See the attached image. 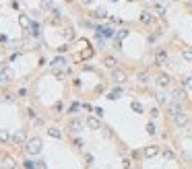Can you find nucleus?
Returning a JSON list of instances; mask_svg holds the SVG:
<instances>
[{
  "mask_svg": "<svg viewBox=\"0 0 192 169\" xmlns=\"http://www.w3.org/2000/svg\"><path fill=\"white\" fill-rule=\"evenodd\" d=\"M25 151H27L29 155H39V153H42V140H39V138L27 140V142H25Z\"/></svg>",
  "mask_w": 192,
  "mask_h": 169,
  "instance_id": "f257e3e1",
  "label": "nucleus"
},
{
  "mask_svg": "<svg viewBox=\"0 0 192 169\" xmlns=\"http://www.w3.org/2000/svg\"><path fill=\"white\" fill-rule=\"evenodd\" d=\"M165 62H167V52H165L163 47H157V50H155V64L161 66V64H165Z\"/></svg>",
  "mask_w": 192,
  "mask_h": 169,
  "instance_id": "f03ea898",
  "label": "nucleus"
},
{
  "mask_svg": "<svg viewBox=\"0 0 192 169\" xmlns=\"http://www.w3.org/2000/svg\"><path fill=\"white\" fill-rule=\"evenodd\" d=\"M126 79H128V76H126V72H124V70H120V68H114V72H112V81H114V83H126Z\"/></svg>",
  "mask_w": 192,
  "mask_h": 169,
  "instance_id": "7ed1b4c3",
  "label": "nucleus"
},
{
  "mask_svg": "<svg viewBox=\"0 0 192 169\" xmlns=\"http://www.w3.org/2000/svg\"><path fill=\"white\" fill-rule=\"evenodd\" d=\"M172 118H174V122H176L180 128H186V126H188V118H186V114H184V111H180V114H174Z\"/></svg>",
  "mask_w": 192,
  "mask_h": 169,
  "instance_id": "20e7f679",
  "label": "nucleus"
},
{
  "mask_svg": "<svg viewBox=\"0 0 192 169\" xmlns=\"http://www.w3.org/2000/svg\"><path fill=\"white\" fill-rule=\"evenodd\" d=\"M157 153H159V146H155V144H151V146H145V151H143V155L147 157V159L155 157Z\"/></svg>",
  "mask_w": 192,
  "mask_h": 169,
  "instance_id": "39448f33",
  "label": "nucleus"
},
{
  "mask_svg": "<svg viewBox=\"0 0 192 169\" xmlns=\"http://www.w3.org/2000/svg\"><path fill=\"white\" fill-rule=\"evenodd\" d=\"M12 142H15V144H23V142H27V140H25V130L15 132V134H12Z\"/></svg>",
  "mask_w": 192,
  "mask_h": 169,
  "instance_id": "423d86ee",
  "label": "nucleus"
},
{
  "mask_svg": "<svg viewBox=\"0 0 192 169\" xmlns=\"http://www.w3.org/2000/svg\"><path fill=\"white\" fill-rule=\"evenodd\" d=\"M19 25H21L23 29H29L33 23H31V19H29L27 15H19Z\"/></svg>",
  "mask_w": 192,
  "mask_h": 169,
  "instance_id": "0eeeda50",
  "label": "nucleus"
},
{
  "mask_svg": "<svg viewBox=\"0 0 192 169\" xmlns=\"http://www.w3.org/2000/svg\"><path fill=\"white\" fill-rule=\"evenodd\" d=\"M103 64H105L107 68H112V70L118 68V60H116L114 56H105V58H103Z\"/></svg>",
  "mask_w": 192,
  "mask_h": 169,
  "instance_id": "6e6552de",
  "label": "nucleus"
},
{
  "mask_svg": "<svg viewBox=\"0 0 192 169\" xmlns=\"http://www.w3.org/2000/svg\"><path fill=\"white\" fill-rule=\"evenodd\" d=\"M137 81H139L141 84H147L149 81H151V74L145 72V70H141V72H137Z\"/></svg>",
  "mask_w": 192,
  "mask_h": 169,
  "instance_id": "1a4fd4ad",
  "label": "nucleus"
},
{
  "mask_svg": "<svg viewBox=\"0 0 192 169\" xmlns=\"http://www.w3.org/2000/svg\"><path fill=\"white\" fill-rule=\"evenodd\" d=\"M169 83H172V79H169L167 74H159V76H157V84H159V87H169Z\"/></svg>",
  "mask_w": 192,
  "mask_h": 169,
  "instance_id": "9d476101",
  "label": "nucleus"
},
{
  "mask_svg": "<svg viewBox=\"0 0 192 169\" xmlns=\"http://www.w3.org/2000/svg\"><path fill=\"white\" fill-rule=\"evenodd\" d=\"M68 128H70L72 132H79V130H83V122H81V120H70V122H68Z\"/></svg>",
  "mask_w": 192,
  "mask_h": 169,
  "instance_id": "9b49d317",
  "label": "nucleus"
},
{
  "mask_svg": "<svg viewBox=\"0 0 192 169\" xmlns=\"http://www.w3.org/2000/svg\"><path fill=\"white\" fill-rule=\"evenodd\" d=\"M141 21H143L145 25H151V23H153V21H155V17H153V15H151V12H147V10H145L143 15H141Z\"/></svg>",
  "mask_w": 192,
  "mask_h": 169,
  "instance_id": "f8f14e48",
  "label": "nucleus"
},
{
  "mask_svg": "<svg viewBox=\"0 0 192 169\" xmlns=\"http://www.w3.org/2000/svg\"><path fill=\"white\" fill-rule=\"evenodd\" d=\"M62 35H64L66 42H70V39H74V29H72V27H66V29L62 31Z\"/></svg>",
  "mask_w": 192,
  "mask_h": 169,
  "instance_id": "ddd939ff",
  "label": "nucleus"
},
{
  "mask_svg": "<svg viewBox=\"0 0 192 169\" xmlns=\"http://www.w3.org/2000/svg\"><path fill=\"white\" fill-rule=\"evenodd\" d=\"M2 169H17V165H15V161H12L10 157H6V159L2 161Z\"/></svg>",
  "mask_w": 192,
  "mask_h": 169,
  "instance_id": "4468645a",
  "label": "nucleus"
},
{
  "mask_svg": "<svg viewBox=\"0 0 192 169\" xmlns=\"http://www.w3.org/2000/svg\"><path fill=\"white\" fill-rule=\"evenodd\" d=\"M87 126L91 128V130H99V120H95V118H87Z\"/></svg>",
  "mask_w": 192,
  "mask_h": 169,
  "instance_id": "2eb2a0df",
  "label": "nucleus"
},
{
  "mask_svg": "<svg viewBox=\"0 0 192 169\" xmlns=\"http://www.w3.org/2000/svg\"><path fill=\"white\" fill-rule=\"evenodd\" d=\"M184 99H186V93L184 91H174V101H180L182 103Z\"/></svg>",
  "mask_w": 192,
  "mask_h": 169,
  "instance_id": "dca6fc26",
  "label": "nucleus"
},
{
  "mask_svg": "<svg viewBox=\"0 0 192 169\" xmlns=\"http://www.w3.org/2000/svg\"><path fill=\"white\" fill-rule=\"evenodd\" d=\"M182 58H184L186 62H192V47H186V50H182Z\"/></svg>",
  "mask_w": 192,
  "mask_h": 169,
  "instance_id": "f3484780",
  "label": "nucleus"
},
{
  "mask_svg": "<svg viewBox=\"0 0 192 169\" xmlns=\"http://www.w3.org/2000/svg\"><path fill=\"white\" fill-rule=\"evenodd\" d=\"M163 157H165V159H169V161H174V159H176L174 151H169V149H163Z\"/></svg>",
  "mask_w": 192,
  "mask_h": 169,
  "instance_id": "a211bd4d",
  "label": "nucleus"
},
{
  "mask_svg": "<svg viewBox=\"0 0 192 169\" xmlns=\"http://www.w3.org/2000/svg\"><path fill=\"white\" fill-rule=\"evenodd\" d=\"M93 17H97V19H105V17H107V12H105L103 8H97L95 12H93Z\"/></svg>",
  "mask_w": 192,
  "mask_h": 169,
  "instance_id": "6ab92c4d",
  "label": "nucleus"
},
{
  "mask_svg": "<svg viewBox=\"0 0 192 169\" xmlns=\"http://www.w3.org/2000/svg\"><path fill=\"white\" fill-rule=\"evenodd\" d=\"M25 167H27V169H39V165H37L35 161H31V159H27V161H25Z\"/></svg>",
  "mask_w": 192,
  "mask_h": 169,
  "instance_id": "aec40b11",
  "label": "nucleus"
},
{
  "mask_svg": "<svg viewBox=\"0 0 192 169\" xmlns=\"http://www.w3.org/2000/svg\"><path fill=\"white\" fill-rule=\"evenodd\" d=\"M120 95H122V91H120V89H116V91H112V93L107 95V99H120Z\"/></svg>",
  "mask_w": 192,
  "mask_h": 169,
  "instance_id": "412c9836",
  "label": "nucleus"
},
{
  "mask_svg": "<svg viewBox=\"0 0 192 169\" xmlns=\"http://www.w3.org/2000/svg\"><path fill=\"white\" fill-rule=\"evenodd\" d=\"M48 134H52L54 138H62V134H60V130H58V128H50Z\"/></svg>",
  "mask_w": 192,
  "mask_h": 169,
  "instance_id": "4be33fe9",
  "label": "nucleus"
},
{
  "mask_svg": "<svg viewBox=\"0 0 192 169\" xmlns=\"http://www.w3.org/2000/svg\"><path fill=\"white\" fill-rule=\"evenodd\" d=\"M91 56H93V50H89V47H85L81 52V58H91Z\"/></svg>",
  "mask_w": 192,
  "mask_h": 169,
  "instance_id": "5701e85b",
  "label": "nucleus"
},
{
  "mask_svg": "<svg viewBox=\"0 0 192 169\" xmlns=\"http://www.w3.org/2000/svg\"><path fill=\"white\" fill-rule=\"evenodd\" d=\"M99 31H101V35H105V37H110V35L114 33V31H112V29H107V27H101Z\"/></svg>",
  "mask_w": 192,
  "mask_h": 169,
  "instance_id": "b1692460",
  "label": "nucleus"
},
{
  "mask_svg": "<svg viewBox=\"0 0 192 169\" xmlns=\"http://www.w3.org/2000/svg\"><path fill=\"white\" fill-rule=\"evenodd\" d=\"M8 140V134H6V130H0V142H6Z\"/></svg>",
  "mask_w": 192,
  "mask_h": 169,
  "instance_id": "393cba45",
  "label": "nucleus"
},
{
  "mask_svg": "<svg viewBox=\"0 0 192 169\" xmlns=\"http://www.w3.org/2000/svg\"><path fill=\"white\" fill-rule=\"evenodd\" d=\"M126 35H128V31H126V29H122V31L118 33V42H122V39H124Z\"/></svg>",
  "mask_w": 192,
  "mask_h": 169,
  "instance_id": "a878e982",
  "label": "nucleus"
},
{
  "mask_svg": "<svg viewBox=\"0 0 192 169\" xmlns=\"http://www.w3.org/2000/svg\"><path fill=\"white\" fill-rule=\"evenodd\" d=\"M132 109H134V111H139V114H141V111H143V105H141V103H137V101H134V103H132Z\"/></svg>",
  "mask_w": 192,
  "mask_h": 169,
  "instance_id": "bb28decb",
  "label": "nucleus"
},
{
  "mask_svg": "<svg viewBox=\"0 0 192 169\" xmlns=\"http://www.w3.org/2000/svg\"><path fill=\"white\" fill-rule=\"evenodd\" d=\"M184 87H188L192 91V76H188V79H184Z\"/></svg>",
  "mask_w": 192,
  "mask_h": 169,
  "instance_id": "cd10ccee",
  "label": "nucleus"
},
{
  "mask_svg": "<svg viewBox=\"0 0 192 169\" xmlns=\"http://www.w3.org/2000/svg\"><path fill=\"white\" fill-rule=\"evenodd\" d=\"M147 132H149V134H155V132H157V130H155V124H147Z\"/></svg>",
  "mask_w": 192,
  "mask_h": 169,
  "instance_id": "c85d7f7f",
  "label": "nucleus"
},
{
  "mask_svg": "<svg viewBox=\"0 0 192 169\" xmlns=\"http://www.w3.org/2000/svg\"><path fill=\"white\" fill-rule=\"evenodd\" d=\"M52 64H54V66H62V64H64V58H56Z\"/></svg>",
  "mask_w": 192,
  "mask_h": 169,
  "instance_id": "c756f323",
  "label": "nucleus"
},
{
  "mask_svg": "<svg viewBox=\"0 0 192 169\" xmlns=\"http://www.w3.org/2000/svg\"><path fill=\"white\" fill-rule=\"evenodd\" d=\"M157 101H159V103H167V97H165V95H157Z\"/></svg>",
  "mask_w": 192,
  "mask_h": 169,
  "instance_id": "7c9ffc66",
  "label": "nucleus"
},
{
  "mask_svg": "<svg viewBox=\"0 0 192 169\" xmlns=\"http://www.w3.org/2000/svg\"><path fill=\"white\" fill-rule=\"evenodd\" d=\"M74 146H77V149H83V140H81V138H74Z\"/></svg>",
  "mask_w": 192,
  "mask_h": 169,
  "instance_id": "2f4dec72",
  "label": "nucleus"
},
{
  "mask_svg": "<svg viewBox=\"0 0 192 169\" xmlns=\"http://www.w3.org/2000/svg\"><path fill=\"white\" fill-rule=\"evenodd\" d=\"M79 109H81L79 103H72V105H70V111H79Z\"/></svg>",
  "mask_w": 192,
  "mask_h": 169,
  "instance_id": "473e14b6",
  "label": "nucleus"
},
{
  "mask_svg": "<svg viewBox=\"0 0 192 169\" xmlns=\"http://www.w3.org/2000/svg\"><path fill=\"white\" fill-rule=\"evenodd\" d=\"M157 116H159V109L153 107V109H151V118H157Z\"/></svg>",
  "mask_w": 192,
  "mask_h": 169,
  "instance_id": "72a5a7b5",
  "label": "nucleus"
},
{
  "mask_svg": "<svg viewBox=\"0 0 192 169\" xmlns=\"http://www.w3.org/2000/svg\"><path fill=\"white\" fill-rule=\"evenodd\" d=\"M42 6H44V8H52V0H44Z\"/></svg>",
  "mask_w": 192,
  "mask_h": 169,
  "instance_id": "f704fd0d",
  "label": "nucleus"
},
{
  "mask_svg": "<svg viewBox=\"0 0 192 169\" xmlns=\"http://www.w3.org/2000/svg\"><path fill=\"white\" fill-rule=\"evenodd\" d=\"M19 97H27V89H19Z\"/></svg>",
  "mask_w": 192,
  "mask_h": 169,
  "instance_id": "c9c22d12",
  "label": "nucleus"
},
{
  "mask_svg": "<svg viewBox=\"0 0 192 169\" xmlns=\"http://www.w3.org/2000/svg\"><path fill=\"white\" fill-rule=\"evenodd\" d=\"M95 114L99 116V118H101V116H103V109H101V107H95Z\"/></svg>",
  "mask_w": 192,
  "mask_h": 169,
  "instance_id": "e433bc0d",
  "label": "nucleus"
},
{
  "mask_svg": "<svg viewBox=\"0 0 192 169\" xmlns=\"http://www.w3.org/2000/svg\"><path fill=\"white\" fill-rule=\"evenodd\" d=\"M39 169H46V163H44V161H39Z\"/></svg>",
  "mask_w": 192,
  "mask_h": 169,
  "instance_id": "4c0bfd02",
  "label": "nucleus"
},
{
  "mask_svg": "<svg viewBox=\"0 0 192 169\" xmlns=\"http://www.w3.org/2000/svg\"><path fill=\"white\" fill-rule=\"evenodd\" d=\"M91 2H93V0H83V4H91Z\"/></svg>",
  "mask_w": 192,
  "mask_h": 169,
  "instance_id": "58836bf2",
  "label": "nucleus"
},
{
  "mask_svg": "<svg viewBox=\"0 0 192 169\" xmlns=\"http://www.w3.org/2000/svg\"><path fill=\"white\" fill-rule=\"evenodd\" d=\"M2 81H4V74H0V83H2Z\"/></svg>",
  "mask_w": 192,
  "mask_h": 169,
  "instance_id": "ea45409f",
  "label": "nucleus"
},
{
  "mask_svg": "<svg viewBox=\"0 0 192 169\" xmlns=\"http://www.w3.org/2000/svg\"><path fill=\"white\" fill-rule=\"evenodd\" d=\"M112 2H116V0H112Z\"/></svg>",
  "mask_w": 192,
  "mask_h": 169,
  "instance_id": "a19ab883",
  "label": "nucleus"
}]
</instances>
